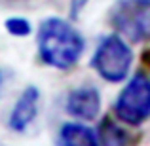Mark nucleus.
<instances>
[{"label": "nucleus", "mask_w": 150, "mask_h": 146, "mask_svg": "<svg viewBox=\"0 0 150 146\" xmlns=\"http://www.w3.org/2000/svg\"><path fill=\"white\" fill-rule=\"evenodd\" d=\"M38 55L46 65L67 70L78 63L84 53L82 34L61 17H48L38 29Z\"/></svg>", "instance_id": "1"}, {"label": "nucleus", "mask_w": 150, "mask_h": 146, "mask_svg": "<svg viewBox=\"0 0 150 146\" xmlns=\"http://www.w3.org/2000/svg\"><path fill=\"white\" fill-rule=\"evenodd\" d=\"M110 25L131 42L150 40V0H118L110 10Z\"/></svg>", "instance_id": "2"}, {"label": "nucleus", "mask_w": 150, "mask_h": 146, "mask_svg": "<svg viewBox=\"0 0 150 146\" xmlns=\"http://www.w3.org/2000/svg\"><path fill=\"white\" fill-rule=\"evenodd\" d=\"M131 61H133L131 48L118 34H110L95 49L91 57V66L106 82L118 84L124 78H127Z\"/></svg>", "instance_id": "3"}, {"label": "nucleus", "mask_w": 150, "mask_h": 146, "mask_svg": "<svg viewBox=\"0 0 150 146\" xmlns=\"http://www.w3.org/2000/svg\"><path fill=\"white\" fill-rule=\"evenodd\" d=\"M118 120L129 125H141L150 118V76L137 72L122 89L114 104Z\"/></svg>", "instance_id": "4"}, {"label": "nucleus", "mask_w": 150, "mask_h": 146, "mask_svg": "<svg viewBox=\"0 0 150 146\" xmlns=\"http://www.w3.org/2000/svg\"><path fill=\"white\" fill-rule=\"evenodd\" d=\"M65 108L74 118H80V120H86V121L95 120L101 112L99 89L93 87V85H84V87L72 89L67 97Z\"/></svg>", "instance_id": "5"}, {"label": "nucleus", "mask_w": 150, "mask_h": 146, "mask_svg": "<svg viewBox=\"0 0 150 146\" xmlns=\"http://www.w3.org/2000/svg\"><path fill=\"white\" fill-rule=\"evenodd\" d=\"M38 104H40V91H38L36 85H27L23 89V93L19 95V99L15 101L13 108L10 114V129L15 133H23L33 120L38 114Z\"/></svg>", "instance_id": "6"}, {"label": "nucleus", "mask_w": 150, "mask_h": 146, "mask_svg": "<svg viewBox=\"0 0 150 146\" xmlns=\"http://www.w3.org/2000/svg\"><path fill=\"white\" fill-rule=\"evenodd\" d=\"M61 146H99L95 133L82 123H65L59 133Z\"/></svg>", "instance_id": "7"}, {"label": "nucleus", "mask_w": 150, "mask_h": 146, "mask_svg": "<svg viewBox=\"0 0 150 146\" xmlns=\"http://www.w3.org/2000/svg\"><path fill=\"white\" fill-rule=\"evenodd\" d=\"M99 139L103 146H129V135L108 116L103 118L99 125Z\"/></svg>", "instance_id": "8"}, {"label": "nucleus", "mask_w": 150, "mask_h": 146, "mask_svg": "<svg viewBox=\"0 0 150 146\" xmlns=\"http://www.w3.org/2000/svg\"><path fill=\"white\" fill-rule=\"evenodd\" d=\"M4 27L11 36H17V38H25L30 34V23L25 17H10L6 19Z\"/></svg>", "instance_id": "9"}, {"label": "nucleus", "mask_w": 150, "mask_h": 146, "mask_svg": "<svg viewBox=\"0 0 150 146\" xmlns=\"http://www.w3.org/2000/svg\"><path fill=\"white\" fill-rule=\"evenodd\" d=\"M88 2L89 0H70V17L76 19L84 11V8L88 6Z\"/></svg>", "instance_id": "10"}, {"label": "nucleus", "mask_w": 150, "mask_h": 146, "mask_svg": "<svg viewBox=\"0 0 150 146\" xmlns=\"http://www.w3.org/2000/svg\"><path fill=\"white\" fill-rule=\"evenodd\" d=\"M141 59H143V65H144V66H146V68L150 70V48H146V49L143 51Z\"/></svg>", "instance_id": "11"}, {"label": "nucleus", "mask_w": 150, "mask_h": 146, "mask_svg": "<svg viewBox=\"0 0 150 146\" xmlns=\"http://www.w3.org/2000/svg\"><path fill=\"white\" fill-rule=\"evenodd\" d=\"M0 85H2V72H0Z\"/></svg>", "instance_id": "12"}]
</instances>
